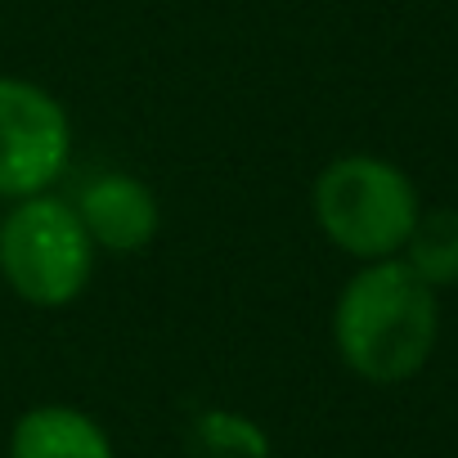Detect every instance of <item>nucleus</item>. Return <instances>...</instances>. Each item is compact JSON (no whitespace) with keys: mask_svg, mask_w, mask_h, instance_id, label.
I'll use <instances>...</instances> for the list:
<instances>
[{"mask_svg":"<svg viewBox=\"0 0 458 458\" xmlns=\"http://www.w3.org/2000/svg\"><path fill=\"white\" fill-rule=\"evenodd\" d=\"M68 113L32 81L0 77V198H32L68 162Z\"/></svg>","mask_w":458,"mask_h":458,"instance_id":"nucleus-4","label":"nucleus"},{"mask_svg":"<svg viewBox=\"0 0 458 458\" xmlns=\"http://www.w3.org/2000/svg\"><path fill=\"white\" fill-rule=\"evenodd\" d=\"M77 216L86 225L90 243H99L108 252H140L153 239V229H157V202L131 175H104V180H95L81 193Z\"/></svg>","mask_w":458,"mask_h":458,"instance_id":"nucleus-5","label":"nucleus"},{"mask_svg":"<svg viewBox=\"0 0 458 458\" xmlns=\"http://www.w3.org/2000/svg\"><path fill=\"white\" fill-rule=\"evenodd\" d=\"M10 458H113V445L86 413L46 404L19 418Z\"/></svg>","mask_w":458,"mask_h":458,"instance_id":"nucleus-6","label":"nucleus"},{"mask_svg":"<svg viewBox=\"0 0 458 458\" xmlns=\"http://www.w3.org/2000/svg\"><path fill=\"white\" fill-rule=\"evenodd\" d=\"M319 229L360 261H386L404 248L418 211V193L391 162L342 157L315 180Z\"/></svg>","mask_w":458,"mask_h":458,"instance_id":"nucleus-2","label":"nucleus"},{"mask_svg":"<svg viewBox=\"0 0 458 458\" xmlns=\"http://www.w3.org/2000/svg\"><path fill=\"white\" fill-rule=\"evenodd\" d=\"M333 333L360 377L404 382L436 346V293L404 261H373L346 284Z\"/></svg>","mask_w":458,"mask_h":458,"instance_id":"nucleus-1","label":"nucleus"},{"mask_svg":"<svg viewBox=\"0 0 458 458\" xmlns=\"http://www.w3.org/2000/svg\"><path fill=\"white\" fill-rule=\"evenodd\" d=\"M95 266L81 216L59 198H23L0 225V275L32 306H68Z\"/></svg>","mask_w":458,"mask_h":458,"instance_id":"nucleus-3","label":"nucleus"},{"mask_svg":"<svg viewBox=\"0 0 458 458\" xmlns=\"http://www.w3.org/2000/svg\"><path fill=\"white\" fill-rule=\"evenodd\" d=\"M409 270L427 284V288H445V284H458V211L440 207V211H427L413 220L409 229Z\"/></svg>","mask_w":458,"mask_h":458,"instance_id":"nucleus-7","label":"nucleus"}]
</instances>
